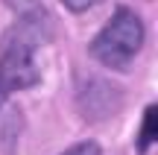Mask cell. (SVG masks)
<instances>
[{"mask_svg":"<svg viewBox=\"0 0 158 155\" xmlns=\"http://www.w3.org/2000/svg\"><path fill=\"white\" fill-rule=\"evenodd\" d=\"M62 155H102V149H100L97 141H79V144H73L70 149H64Z\"/></svg>","mask_w":158,"mask_h":155,"instance_id":"4","label":"cell"},{"mask_svg":"<svg viewBox=\"0 0 158 155\" xmlns=\"http://www.w3.org/2000/svg\"><path fill=\"white\" fill-rule=\"evenodd\" d=\"M59 3H64V9H70V12H88L102 0H59Z\"/></svg>","mask_w":158,"mask_h":155,"instance_id":"5","label":"cell"},{"mask_svg":"<svg viewBox=\"0 0 158 155\" xmlns=\"http://www.w3.org/2000/svg\"><path fill=\"white\" fill-rule=\"evenodd\" d=\"M6 97H9V91H6V88L0 85V108H3V103H6Z\"/></svg>","mask_w":158,"mask_h":155,"instance_id":"6","label":"cell"},{"mask_svg":"<svg viewBox=\"0 0 158 155\" xmlns=\"http://www.w3.org/2000/svg\"><path fill=\"white\" fill-rule=\"evenodd\" d=\"M143 38H147V29H143L141 15L129 6H117L106 21V27L91 38L88 53L108 70H126L138 59Z\"/></svg>","mask_w":158,"mask_h":155,"instance_id":"2","label":"cell"},{"mask_svg":"<svg viewBox=\"0 0 158 155\" xmlns=\"http://www.w3.org/2000/svg\"><path fill=\"white\" fill-rule=\"evenodd\" d=\"M47 41H50V21L44 9L38 6V9L21 12L18 23L3 38V50H0V85L9 94L41 82L38 50Z\"/></svg>","mask_w":158,"mask_h":155,"instance_id":"1","label":"cell"},{"mask_svg":"<svg viewBox=\"0 0 158 155\" xmlns=\"http://www.w3.org/2000/svg\"><path fill=\"white\" fill-rule=\"evenodd\" d=\"M155 117H158V108H155V105H147L141 132H138V138H135V152L138 155H147L149 146H152L155 138H158V120H155Z\"/></svg>","mask_w":158,"mask_h":155,"instance_id":"3","label":"cell"}]
</instances>
